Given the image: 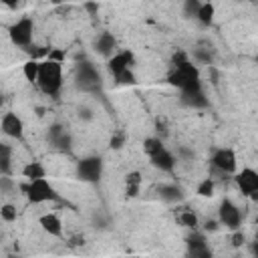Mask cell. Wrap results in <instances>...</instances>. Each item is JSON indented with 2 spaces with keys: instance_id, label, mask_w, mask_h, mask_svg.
Masks as SVG:
<instances>
[{
  "instance_id": "23",
  "label": "cell",
  "mask_w": 258,
  "mask_h": 258,
  "mask_svg": "<svg viewBox=\"0 0 258 258\" xmlns=\"http://www.w3.org/2000/svg\"><path fill=\"white\" fill-rule=\"evenodd\" d=\"M177 222H179L181 226L189 228V230H196V228H198V224H200L198 216H196L194 212H189V210H183V212H179V216H177Z\"/></svg>"
},
{
  "instance_id": "5",
  "label": "cell",
  "mask_w": 258,
  "mask_h": 258,
  "mask_svg": "<svg viewBox=\"0 0 258 258\" xmlns=\"http://www.w3.org/2000/svg\"><path fill=\"white\" fill-rule=\"evenodd\" d=\"M32 32H34V24H32V18H28V16L18 18V20H16L14 24H10V28H8V36H10L12 44H16V46H20V48H30Z\"/></svg>"
},
{
  "instance_id": "22",
  "label": "cell",
  "mask_w": 258,
  "mask_h": 258,
  "mask_svg": "<svg viewBox=\"0 0 258 258\" xmlns=\"http://www.w3.org/2000/svg\"><path fill=\"white\" fill-rule=\"evenodd\" d=\"M214 12H216V8H214V4H210V2H202V6H200V10H198V22L202 24V26H210L212 24V20H214Z\"/></svg>"
},
{
  "instance_id": "36",
  "label": "cell",
  "mask_w": 258,
  "mask_h": 258,
  "mask_svg": "<svg viewBox=\"0 0 258 258\" xmlns=\"http://www.w3.org/2000/svg\"><path fill=\"white\" fill-rule=\"evenodd\" d=\"M62 58H64V52H62V50H48V60L60 62Z\"/></svg>"
},
{
  "instance_id": "3",
  "label": "cell",
  "mask_w": 258,
  "mask_h": 258,
  "mask_svg": "<svg viewBox=\"0 0 258 258\" xmlns=\"http://www.w3.org/2000/svg\"><path fill=\"white\" fill-rule=\"evenodd\" d=\"M75 83H77V89L89 93V91H97V89L101 87L103 79H101L99 69H97L93 62L83 60V62L77 64V71H75Z\"/></svg>"
},
{
  "instance_id": "25",
  "label": "cell",
  "mask_w": 258,
  "mask_h": 258,
  "mask_svg": "<svg viewBox=\"0 0 258 258\" xmlns=\"http://www.w3.org/2000/svg\"><path fill=\"white\" fill-rule=\"evenodd\" d=\"M163 149V143H161V139H157V137H147L145 141H143V151L151 157V155H155V153H159Z\"/></svg>"
},
{
  "instance_id": "21",
  "label": "cell",
  "mask_w": 258,
  "mask_h": 258,
  "mask_svg": "<svg viewBox=\"0 0 258 258\" xmlns=\"http://www.w3.org/2000/svg\"><path fill=\"white\" fill-rule=\"evenodd\" d=\"M22 175H24L28 181H34V179H42V177L46 175V169H44L42 163L30 161V163H26V165L22 167Z\"/></svg>"
},
{
  "instance_id": "13",
  "label": "cell",
  "mask_w": 258,
  "mask_h": 258,
  "mask_svg": "<svg viewBox=\"0 0 258 258\" xmlns=\"http://www.w3.org/2000/svg\"><path fill=\"white\" fill-rule=\"evenodd\" d=\"M133 60H135V56H133L131 50H119V52H115V54L107 60V69H109V73L115 77V75H119L121 71L131 69Z\"/></svg>"
},
{
  "instance_id": "37",
  "label": "cell",
  "mask_w": 258,
  "mask_h": 258,
  "mask_svg": "<svg viewBox=\"0 0 258 258\" xmlns=\"http://www.w3.org/2000/svg\"><path fill=\"white\" fill-rule=\"evenodd\" d=\"M85 10H87L91 16H97V12H99V4H95V2H87V4H85Z\"/></svg>"
},
{
  "instance_id": "27",
  "label": "cell",
  "mask_w": 258,
  "mask_h": 258,
  "mask_svg": "<svg viewBox=\"0 0 258 258\" xmlns=\"http://www.w3.org/2000/svg\"><path fill=\"white\" fill-rule=\"evenodd\" d=\"M200 6H202V2H200V0H185V2H183V6H181L183 16H185V18H196V16H198Z\"/></svg>"
},
{
  "instance_id": "6",
  "label": "cell",
  "mask_w": 258,
  "mask_h": 258,
  "mask_svg": "<svg viewBox=\"0 0 258 258\" xmlns=\"http://www.w3.org/2000/svg\"><path fill=\"white\" fill-rule=\"evenodd\" d=\"M103 175V159L99 155H89V157H83L79 163H77V177L81 181H87V183H97Z\"/></svg>"
},
{
  "instance_id": "34",
  "label": "cell",
  "mask_w": 258,
  "mask_h": 258,
  "mask_svg": "<svg viewBox=\"0 0 258 258\" xmlns=\"http://www.w3.org/2000/svg\"><path fill=\"white\" fill-rule=\"evenodd\" d=\"M125 183H127V185H139V183H141V173H139V171H131V173H127Z\"/></svg>"
},
{
  "instance_id": "44",
  "label": "cell",
  "mask_w": 258,
  "mask_h": 258,
  "mask_svg": "<svg viewBox=\"0 0 258 258\" xmlns=\"http://www.w3.org/2000/svg\"><path fill=\"white\" fill-rule=\"evenodd\" d=\"M129 258H137V256H129Z\"/></svg>"
},
{
  "instance_id": "8",
  "label": "cell",
  "mask_w": 258,
  "mask_h": 258,
  "mask_svg": "<svg viewBox=\"0 0 258 258\" xmlns=\"http://www.w3.org/2000/svg\"><path fill=\"white\" fill-rule=\"evenodd\" d=\"M212 165L222 171V173H234L236 167H238V161H236V153L234 149L230 147H220L212 153Z\"/></svg>"
},
{
  "instance_id": "11",
  "label": "cell",
  "mask_w": 258,
  "mask_h": 258,
  "mask_svg": "<svg viewBox=\"0 0 258 258\" xmlns=\"http://www.w3.org/2000/svg\"><path fill=\"white\" fill-rule=\"evenodd\" d=\"M236 185L244 196H256L258 191V171L252 167H244L236 173Z\"/></svg>"
},
{
  "instance_id": "20",
  "label": "cell",
  "mask_w": 258,
  "mask_h": 258,
  "mask_svg": "<svg viewBox=\"0 0 258 258\" xmlns=\"http://www.w3.org/2000/svg\"><path fill=\"white\" fill-rule=\"evenodd\" d=\"M12 173V147L0 141V175Z\"/></svg>"
},
{
  "instance_id": "18",
  "label": "cell",
  "mask_w": 258,
  "mask_h": 258,
  "mask_svg": "<svg viewBox=\"0 0 258 258\" xmlns=\"http://www.w3.org/2000/svg\"><path fill=\"white\" fill-rule=\"evenodd\" d=\"M214 56H216V50H214L212 42H208V40H202V42L194 48V58H196L198 62L212 64V62H214Z\"/></svg>"
},
{
  "instance_id": "42",
  "label": "cell",
  "mask_w": 258,
  "mask_h": 258,
  "mask_svg": "<svg viewBox=\"0 0 258 258\" xmlns=\"http://www.w3.org/2000/svg\"><path fill=\"white\" fill-rule=\"evenodd\" d=\"M2 103H4V99H2V95H0V107H2Z\"/></svg>"
},
{
  "instance_id": "15",
  "label": "cell",
  "mask_w": 258,
  "mask_h": 258,
  "mask_svg": "<svg viewBox=\"0 0 258 258\" xmlns=\"http://www.w3.org/2000/svg\"><path fill=\"white\" fill-rule=\"evenodd\" d=\"M179 101H181V105L191 107V109H206V107L210 105V101H208V97H206L204 89L189 91V93H181Z\"/></svg>"
},
{
  "instance_id": "35",
  "label": "cell",
  "mask_w": 258,
  "mask_h": 258,
  "mask_svg": "<svg viewBox=\"0 0 258 258\" xmlns=\"http://www.w3.org/2000/svg\"><path fill=\"white\" fill-rule=\"evenodd\" d=\"M79 119L91 121V119H93V111H91L89 107H79Z\"/></svg>"
},
{
  "instance_id": "7",
  "label": "cell",
  "mask_w": 258,
  "mask_h": 258,
  "mask_svg": "<svg viewBox=\"0 0 258 258\" xmlns=\"http://www.w3.org/2000/svg\"><path fill=\"white\" fill-rule=\"evenodd\" d=\"M218 220H220V224H224L226 228L238 230V226L242 224V212H240V208H238L232 200L226 198V200H222V204H220Z\"/></svg>"
},
{
  "instance_id": "1",
  "label": "cell",
  "mask_w": 258,
  "mask_h": 258,
  "mask_svg": "<svg viewBox=\"0 0 258 258\" xmlns=\"http://www.w3.org/2000/svg\"><path fill=\"white\" fill-rule=\"evenodd\" d=\"M36 85L38 89L56 99L60 89H62V64L60 62H54V60H42L38 62V77H36Z\"/></svg>"
},
{
  "instance_id": "2",
  "label": "cell",
  "mask_w": 258,
  "mask_h": 258,
  "mask_svg": "<svg viewBox=\"0 0 258 258\" xmlns=\"http://www.w3.org/2000/svg\"><path fill=\"white\" fill-rule=\"evenodd\" d=\"M167 83L175 89H179V93H189V91H198L202 89V81H200V71L196 64H191V60L173 67L171 73L167 75Z\"/></svg>"
},
{
  "instance_id": "9",
  "label": "cell",
  "mask_w": 258,
  "mask_h": 258,
  "mask_svg": "<svg viewBox=\"0 0 258 258\" xmlns=\"http://www.w3.org/2000/svg\"><path fill=\"white\" fill-rule=\"evenodd\" d=\"M185 246H187V258H214V252L206 242V236L200 232L189 234L185 238Z\"/></svg>"
},
{
  "instance_id": "33",
  "label": "cell",
  "mask_w": 258,
  "mask_h": 258,
  "mask_svg": "<svg viewBox=\"0 0 258 258\" xmlns=\"http://www.w3.org/2000/svg\"><path fill=\"white\" fill-rule=\"evenodd\" d=\"M125 145V135L123 133H115L113 137H111V147L113 149H121Z\"/></svg>"
},
{
  "instance_id": "17",
  "label": "cell",
  "mask_w": 258,
  "mask_h": 258,
  "mask_svg": "<svg viewBox=\"0 0 258 258\" xmlns=\"http://www.w3.org/2000/svg\"><path fill=\"white\" fill-rule=\"evenodd\" d=\"M38 224H40V228L46 234H50V236H62V222H60V218L56 214H44V216H40Z\"/></svg>"
},
{
  "instance_id": "14",
  "label": "cell",
  "mask_w": 258,
  "mask_h": 258,
  "mask_svg": "<svg viewBox=\"0 0 258 258\" xmlns=\"http://www.w3.org/2000/svg\"><path fill=\"white\" fill-rule=\"evenodd\" d=\"M115 48H117V40H115V36L111 34V32H101L99 36H97V40H95V50L101 54V56H105L107 60L115 54Z\"/></svg>"
},
{
  "instance_id": "4",
  "label": "cell",
  "mask_w": 258,
  "mask_h": 258,
  "mask_svg": "<svg viewBox=\"0 0 258 258\" xmlns=\"http://www.w3.org/2000/svg\"><path fill=\"white\" fill-rule=\"evenodd\" d=\"M22 189L26 191V198L30 204H42V202H58L60 196L56 194V189L42 177V179H34L28 181L26 185H22Z\"/></svg>"
},
{
  "instance_id": "30",
  "label": "cell",
  "mask_w": 258,
  "mask_h": 258,
  "mask_svg": "<svg viewBox=\"0 0 258 258\" xmlns=\"http://www.w3.org/2000/svg\"><path fill=\"white\" fill-rule=\"evenodd\" d=\"M14 187H16V185H14V181H12L10 175H0V191L8 194V191H12Z\"/></svg>"
},
{
  "instance_id": "29",
  "label": "cell",
  "mask_w": 258,
  "mask_h": 258,
  "mask_svg": "<svg viewBox=\"0 0 258 258\" xmlns=\"http://www.w3.org/2000/svg\"><path fill=\"white\" fill-rule=\"evenodd\" d=\"M115 81H117L119 85H133V83H135V75H133L131 69H125V71H121L119 75H115Z\"/></svg>"
},
{
  "instance_id": "43",
  "label": "cell",
  "mask_w": 258,
  "mask_h": 258,
  "mask_svg": "<svg viewBox=\"0 0 258 258\" xmlns=\"http://www.w3.org/2000/svg\"><path fill=\"white\" fill-rule=\"evenodd\" d=\"M8 258H20V256H8Z\"/></svg>"
},
{
  "instance_id": "41",
  "label": "cell",
  "mask_w": 258,
  "mask_h": 258,
  "mask_svg": "<svg viewBox=\"0 0 258 258\" xmlns=\"http://www.w3.org/2000/svg\"><path fill=\"white\" fill-rule=\"evenodd\" d=\"M206 230H210V232L218 230V222H216V220H208V222H206Z\"/></svg>"
},
{
  "instance_id": "39",
  "label": "cell",
  "mask_w": 258,
  "mask_h": 258,
  "mask_svg": "<svg viewBox=\"0 0 258 258\" xmlns=\"http://www.w3.org/2000/svg\"><path fill=\"white\" fill-rule=\"evenodd\" d=\"M183 159H191L194 157V151H189V149H185V147H179V151H177Z\"/></svg>"
},
{
  "instance_id": "16",
  "label": "cell",
  "mask_w": 258,
  "mask_h": 258,
  "mask_svg": "<svg viewBox=\"0 0 258 258\" xmlns=\"http://www.w3.org/2000/svg\"><path fill=\"white\" fill-rule=\"evenodd\" d=\"M149 159H151V165L161 169V171H173V167H175V155L169 149H165V147L159 153L151 155Z\"/></svg>"
},
{
  "instance_id": "40",
  "label": "cell",
  "mask_w": 258,
  "mask_h": 258,
  "mask_svg": "<svg viewBox=\"0 0 258 258\" xmlns=\"http://www.w3.org/2000/svg\"><path fill=\"white\" fill-rule=\"evenodd\" d=\"M139 194V185H127V196L129 198H135Z\"/></svg>"
},
{
  "instance_id": "26",
  "label": "cell",
  "mask_w": 258,
  "mask_h": 258,
  "mask_svg": "<svg viewBox=\"0 0 258 258\" xmlns=\"http://www.w3.org/2000/svg\"><path fill=\"white\" fill-rule=\"evenodd\" d=\"M214 187H216L214 179H212V177H206V179H202L200 185H198V196H202V198H212V196H214Z\"/></svg>"
},
{
  "instance_id": "19",
  "label": "cell",
  "mask_w": 258,
  "mask_h": 258,
  "mask_svg": "<svg viewBox=\"0 0 258 258\" xmlns=\"http://www.w3.org/2000/svg\"><path fill=\"white\" fill-rule=\"evenodd\" d=\"M157 191H159V198L163 202H169V204H175V202H181L183 200V191L175 183H163V185H159Z\"/></svg>"
},
{
  "instance_id": "28",
  "label": "cell",
  "mask_w": 258,
  "mask_h": 258,
  "mask_svg": "<svg viewBox=\"0 0 258 258\" xmlns=\"http://www.w3.org/2000/svg\"><path fill=\"white\" fill-rule=\"evenodd\" d=\"M16 208L12 206V204H4L2 208H0V218L4 220V222H14L16 220Z\"/></svg>"
},
{
  "instance_id": "10",
  "label": "cell",
  "mask_w": 258,
  "mask_h": 258,
  "mask_svg": "<svg viewBox=\"0 0 258 258\" xmlns=\"http://www.w3.org/2000/svg\"><path fill=\"white\" fill-rule=\"evenodd\" d=\"M46 137H48L50 145H52L56 151H71L73 137H71V133L67 131V127H64V125H60V123L50 125V129H48Z\"/></svg>"
},
{
  "instance_id": "31",
  "label": "cell",
  "mask_w": 258,
  "mask_h": 258,
  "mask_svg": "<svg viewBox=\"0 0 258 258\" xmlns=\"http://www.w3.org/2000/svg\"><path fill=\"white\" fill-rule=\"evenodd\" d=\"M187 60H189V56H187V52H183V50H175L173 56H171V64H173V67H179V64H183V62H187Z\"/></svg>"
},
{
  "instance_id": "32",
  "label": "cell",
  "mask_w": 258,
  "mask_h": 258,
  "mask_svg": "<svg viewBox=\"0 0 258 258\" xmlns=\"http://www.w3.org/2000/svg\"><path fill=\"white\" fill-rule=\"evenodd\" d=\"M230 240H232V246H234V248H240V246L246 244V236H244L240 230H234V234H232Z\"/></svg>"
},
{
  "instance_id": "24",
  "label": "cell",
  "mask_w": 258,
  "mask_h": 258,
  "mask_svg": "<svg viewBox=\"0 0 258 258\" xmlns=\"http://www.w3.org/2000/svg\"><path fill=\"white\" fill-rule=\"evenodd\" d=\"M22 73H24L26 81L36 83V77H38V60H34V58L26 60V62H24V67H22Z\"/></svg>"
},
{
  "instance_id": "12",
  "label": "cell",
  "mask_w": 258,
  "mask_h": 258,
  "mask_svg": "<svg viewBox=\"0 0 258 258\" xmlns=\"http://www.w3.org/2000/svg\"><path fill=\"white\" fill-rule=\"evenodd\" d=\"M0 129H2V133L4 135H8V137H12V139H22V135H24V123H22V119L16 115V113H4V117H2V121H0Z\"/></svg>"
},
{
  "instance_id": "38",
  "label": "cell",
  "mask_w": 258,
  "mask_h": 258,
  "mask_svg": "<svg viewBox=\"0 0 258 258\" xmlns=\"http://www.w3.org/2000/svg\"><path fill=\"white\" fill-rule=\"evenodd\" d=\"M85 244V238L83 236H73L71 240H69V246L71 248H77V246H83Z\"/></svg>"
}]
</instances>
